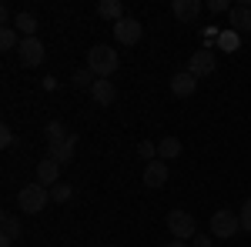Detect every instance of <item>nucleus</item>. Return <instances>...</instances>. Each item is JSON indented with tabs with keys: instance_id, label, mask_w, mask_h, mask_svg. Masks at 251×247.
Wrapping results in <instances>:
<instances>
[{
	"instance_id": "1",
	"label": "nucleus",
	"mask_w": 251,
	"mask_h": 247,
	"mask_svg": "<svg viewBox=\"0 0 251 247\" xmlns=\"http://www.w3.org/2000/svg\"><path fill=\"white\" fill-rule=\"evenodd\" d=\"M117 67H121V57H117L114 47H107V44H94L91 50H87V70L100 80H107V77L117 74Z\"/></svg>"
},
{
	"instance_id": "2",
	"label": "nucleus",
	"mask_w": 251,
	"mask_h": 247,
	"mask_svg": "<svg viewBox=\"0 0 251 247\" xmlns=\"http://www.w3.org/2000/svg\"><path fill=\"white\" fill-rule=\"evenodd\" d=\"M47 197H50V190L44 187V184H24L17 190L20 214H40V210L47 207Z\"/></svg>"
},
{
	"instance_id": "3",
	"label": "nucleus",
	"mask_w": 251,
	"mask_h": 247,
	"mask_svg": "<svg viewBox=\"0 0 251 247\" xmlns=\"http://www.w3.org/2000/svg\"><path fill=\"white\" fill-rule=\"evenodd\" d=\"M208 230H211V237H218V241H228V237H234V234L241 230V217H238L234 210L221 207V210H214V214H211Z\"/></svg>"
},
{
	"instance_id": "4",
	"label": "nucleus",
	"mask_w": 251,
	"mask_h": 247,
	"mask_svg": "<svg viewBox=\"0 0 251 247\" xmlns=\"http://www.w3.org/2000/svg\"><path fill=\"white\" fill-rule=\"evenodd\" d=\"M168 230H171L174 241H191L194 234H198V221H194V214L174 207L171 214H168Z\"/></svg>"
},
{
	"instance_id": "5",
	"label": "nucleus",
	"mask_w": 251,
	"mask_h": 247,
	"mask_svg": "<svg viewBox=\"0 0 251 247\" xmlns=\"http://www.w3.org/2000/svg\"><path fill=\"white\" fill-rule=\"evenodd\" d=\"M214 70H218V54H214L211 47H201V50H194L191 57H188V74H194L198 80L211 77Z\"/></svg>"
},
{
	"instance_id": "6",
	"label": "nucleus",
	"mask_w": 251,
	"mask_h": 247,
	"mask_svg": "<svg viewBox=\"0 0 251 247\" xmlns=\"http://www.w3.org/2000/svg\"><path fill=\"white\" fill-rule=\"evenodd\" d=\"M17 57L24 67H40L44 64V44H40V37H24L20 40V47H17Z\"/></svg>"
},
{
	"instance_id": "7",
	"label": "nucleus",
	"mask_w": 251,
	"mask_h": 247,
	"mask_svg": "<svg viewBox=\"0 0 251 247\" xmlns=\"http://www.w3.org/2000/svg\"><path fill=\"white\" fill-rule=\"evenodd\" d=\"M141 34H144V27H141V20H134V17H124V20H117V23H114V37H117V44H127V47H134L137 40H141Z\"/></svg>"
},
{
	"instance_id": "8",
	"label": "nucleus",
	"mask_w": 251,
	"mask_h": 247,
	"mask_svg": "<svg viewBox=\"0 0 251 247\" xmlns=\"http://www.w3.org/2000/svg\"><path fill=\"white\" fill-rule=\"evenodd\" d=\"M168 177H171V174H168V164H164V160H151V164L144 167V177H141V180H144V187L161 190L168 184Z\"/></svg>"
},
{
	"instance_id": "9",
	"label": "nucleus",
	"mask_w": 251,
	"mask_h": 247,
	"mask_svg": "<svg viewBox=\"0 0 251 247\" xmlns=\"http://www.w3.org/2000/svg\"><path fill=\"white\" fill-rule=\"evenodd\" d=\"M74 147H77V134H71L67 140H60V144H47V157L50 160H57L60 167L64 164H71L74 160Z\"/></svg>"
},
{
	"instance_id": "10",
	"label": "nucleus",
	"mask_w": 251,
	"mask_h": 247,
	"mask_svg": "<svg viewBox=\"0 0 251 247\" xmlns=\"http://www.w3.org/2000/svg\"><path fill=\"white\" fill-rule=\"evenodd\" d=\"M201 10H204L201 0H174L171 3V14L181 20V23H194V20L201 17Z\"/></svg>"
},
{
	"instance_id": "11",
	"label": "nucleus",
	"mask_w": 251,
	"mask_h": 247,
	"mask_svg": "<svg viewBox=\"0 0 251 247\" xmlns=\"http://www.w3.org/2000/svg\"><path fill=\"white\" fill-rule=\"evenodd\" d=\"M37 184H44V187L60 184V164H57V160H50V157L37 160Z\"/></svg>"
},
{
	"instance_id": "12",
	"label": "nucleus",
	"mask_w": 251,
	"mask_h": 247,
	"mask_svg": "<svg viewBox=\"0 0 251 247\" xmlns=\"http://www.w3.org/2000/svg\"><path fill=\"white\" fill-rule=\"evenodd\" d=\"M194 90H198V77L188 74V70H177V74L171 77V94L174 97H191Z\"/></svg>"
},
{
	"instance_id": "13",
	"label": "nucleus",
	"mask_w": 251,
	"mask_h": 247,
	"mask_svg": "<svg viewBox=\"0 0 251 247\" xmlns=\"http://www.w3.org/2000/svg\"><path fill=\"white\" fill-rule=\"evenodd\" d=\"M91 97H94L100 107H111V104L117 100V87L111 84V80H100V77H97L94 87H91Z\"/></svg>"
},
{
	"instance_id": "14",
	"label": "nucleus",
	"mask_w": 251,
	"mask_h": 247,
	"mask_svg": "<svg viewBox=\"0 0 251 247\" xmlns=\"http://www.w3.org/2000/svg\"><path fill=\"white\" fill-rule=\"evenodd\" d=\"M228 20H231V23H228L231 30H238V34H251V7H245V3L231 7Z\"/></svg>"
},
{
	"instance_id": "15",
	"label": "nucleus",
	"mask_w": 251,
	"mask_h": 247,
	"mask_svg": "<svg viewBox=\"0 0 251 247\" xmlns=\"http://www.w3.org/2000/svg\"><path fill=\"white\" fill-rule=\"evenodd\" d=\"M37 17H34V14H30V10H20L17 17H14V30H17V34H24V37H37Z\"/></svg>"
},
{
	"instance_id": "16",
	"label": "nucleus",
	"mask_w": 251,
	"mask_h": 247,
	"mask_svg": "<svg viewBox=\"0 0 251 247\" xmlns=\"http://www.w3.org/2000/svg\"><path fill=\"white\" fill-rule=\"evenodd\" d=\"M97 14H100V17L104 20H124V3H121V0H100V3H97Z\"/></svg>"
},
{
	"instance_id": "17",
	"label": "nucleus",
	"mask_w": 251,
	"mask_h": 247,
	"mask_svg": "<svg viewBox=\"0 0 251 247\" xmlns=\"http://www.w3.org/2000/svg\"><path fill=\"white\" fill-rule=\"evenodd\" d=\"M241 47V34L231 30V27H225L221 34H218V50H225V54H234Z\"/></svg>"
},
{
	"instance_id": "18",
	"label": "nucleus",
	"mask_w": 251,
	"mask_h": 247,
	"mask_svg": "<svg viewBox=\"0 0 251 247\" xmlns=\"http://www.w3.org/2000/svg\"><path fill=\"white\" fill-rule=\"evenodd\" d=\"M174 157H181V140L177 137H164L157 144V160H174Z\"/></svg>"
},
{
	"instance_id": "19",
	"label": "nucleus",
	"mask_w": 251,
	"mask_h": 247,
	"mask_svg": "<svg viewBox=\"0 0 251 247\" xmlns=\"http://www.w3.org/2000/svg\"><path fill=\"white\" fill-rule=\"evenodd\" d=\"M0 227H3V241H17V237H20L17 214H0Z\"/></svg>"
},
{
	"instance_id": "20",
	"label": "nucleus",
	"mask_w": 251,
	"mask_h": 247,
	"mask_svg": "<svg viewBox=\"0 0 251 247\" xmlns=\"http://www.w3.org/2000/svg\"><path fill=\"white\" fill-rule=\"evenodd\" d=\"M44 134H47V144H60V140H67V137H71V131H67L60 120H47Z\"/></svg>"
},
{
	"instance_id": "21",
	"label": "nucleus",
	"mask_w": 251,
	"mask_h": 247,
	"mask_svg": "<svg viewBox=\"0 0 251 247\" xmlns=\"http://www.w3.org/2000/svg\"><path fill=\"white\" fill-rule=\"evenodd\" d=\"M71 80H74V87H80V90H91V87H94V80H97V77L91 74L87 67H80V70H74V77H71Z\"/></svg>"
},
{
	"instance_id": "22",
	"label": "nucleus",
	"mask_w": 251,
	"mask_h": 247,
	"mask_svg": "<svg viewBox=\"0 0 251 247\" xmlns=\"http://www.w3.org/2000/svg\"><path fill=\"white\" fill-rule=\"evenodd\" d=\"M71 194H74V187L60 180V184H54V187H50V201H54V204H67V201H71Z\"/></svg>"
},
{
	"instance_id": "23",
	"label": "nucleus",
	"mask_w": 251,
	"mask_h": 247,
	"mask_svg": "<svg viewBox=\"0 0 251 247\" xmlns=\"http://www.w3.org/2000/svg\"><path fill=\"white\" fill-rule=\"evenodd\" d=\"M20 40H17V30L14 27H3L0 30V50H17Z\"/></svg>"
},
{
	"instance_id": "24",
	"label": "nucleus",
	"mask_w": 251,
	"mask_h": 247,
	"mask_svg": "<svg viewBox=\"0 0 251 247\" xmlns=\"http://www.w3.org/2000/svg\"><path fill=\"white\" fill-rule=\"evenodd\" d=\"M137 154L151 164V160H157V144L154 140H141V144H137Z\"/></svg>"
},
{
	"instance_id": "25",
	"label": "nucleus",
	"mask_w": 251,
	"mask_h": 247,
	"mask_svg": "<svg viewBox=\"0 0 251 247\" xmlns=\"http://www.w3.org/2000/svg\"><path fill=\"white\" fill-rule=\"evenodd\" d=\"M238 217H241V230H245V234H251V197L245 201V204H241Z\"/></svg>"
},
{
	"instance_id": "26",
	"label": "nucleus",
	"mask_w": 251,
	"mask_h": 247,
	"mask_svg": "<svg viewBox=\"0 0 251 247\" xmlns=\"http://www.w3.org/2000/svg\"><path fill=\"white\" fill-rule=\"evenodd\" d=\"M208 10L211 14H231V3L228 0H208Z\"/></svg>"
},
{
	"instance_id": "27",
	"label": "nucleus",
	"mask_w": 251,
	"mask_h": 247,
	"mask_svg": "<svg viewBox=\"0 0 251 247\" xmlns=\"http://www.w3.org/2000/svg\"><path fill=\"white\" fill-rule=\"evenodd\" d=\"M0 144H3V147H10V144H14V131H10V124H3V127H0Z\"/></svg>"
},
{
	"instance_id": "28",
	"label": "nucleus",
	"mask_w": 251,
	"mask_h": 247,
	"mask_svg": "<svg viewBox=\"0 0 251 247\" xmlns=\"http://www.w3.org/2000/svg\"><path fill=\"white\" fill-rule=\"evenodd\" d=\"M191 247H214V241L208 237V234H194V237H191Z\"/></svg>"
},
{
	"instance_id": "29",
	"label": "nucleus",
	"mask_w": 251,
	"mask_h": 247,
	"mask_svg": "<svg viewBox=\"0 0 251 247\" xmlns=\"http://www.w3.org/2000/svg\"><path fill=\"white\" fill-rule=\"evenodd\" d=\"M10 20H14V14H10V7L3 3V7H0V23H3V27H10Z\"/></svg>"
},
{
	"instance_id": "30",
	"label": "nucleus",
	"mask_w": 251,
	"mask_h": 247,
	"mask_svg": "<svg viewBox=\"0 0 251 247\" xmlns=\"http://www.w3.org/2000/svg\"><path fill=\"white\" fill-rule=\"evenodd\" d=\"M164 247H191V244H188V241H168Z\"/></svg>"
},
{
	"instance_id": "31",
	"label": "nucleus",
	"mask_w": 251,
	"mask_h": 247,
	"mask_svg": "<svg viewBox=\"0 0 251 247\" xmlns=\"http://www.w3.org/2000/svg\"><path fill=\"white\" fill-rule=\"evenodd\" d=\"M0 247H14V241H3V237H0Z\"/></svg>"
}]
</instances>
